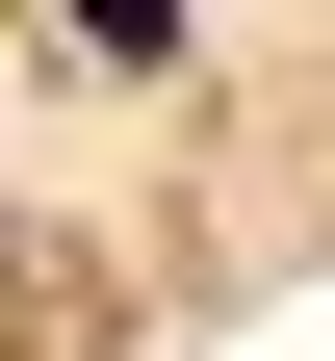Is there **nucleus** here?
I'll list each match as a JSON object with an SVG mask.
<instances>
[{
  "instance_id": "obj_1",
  "label": "nucleus",
  "mask_w": 335,
  "mask_h": 361,
  "mask_svg": "<svg viewBox=\"0 0 335 361\" xmlns=\"http://www.w3.org/2000/svg\"><path fill=\"white\" fill-rule=\"evenodd\" d=\"M52 52H78V78H155V52H181V0H52Z\"/></svg>"
}]
</instances>
